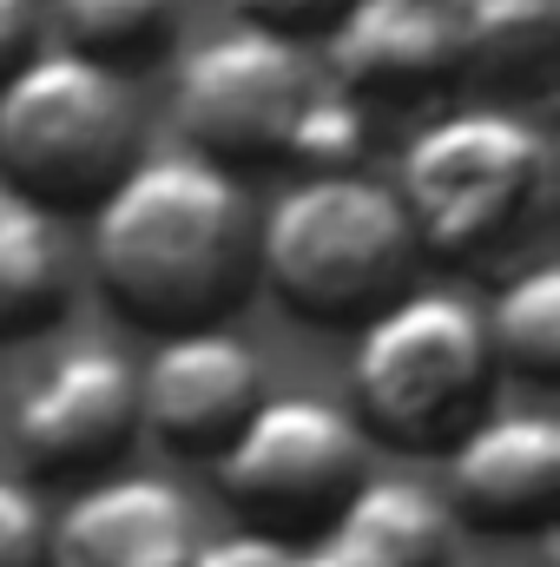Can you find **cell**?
I'll return each mask as SVG.
<instances>
[{
  "instance_id": "obj_1",
  "label": "cell",
  "mask_w": 560,
  "mask_h": 567,
  "mask_svg": "<svg viewBox=\"0 0 560 567\" xmlns=\"http://www.w3.org/2000/svg\"><path fill=\"white\" fill-rule=\"evenodd\" d=\"M93 278L145 330H211L258 284V205L198 152L133 158L93 198Z\"/></svg>"
},
{
  "instance_id": "obj_2",
  "label": "cell",
  "mask_w": 560,
  "mask_h": 567,
  "mask_svg": "<svg viewBox=\"0 0 560 567\" xmlns=\"http://www.w3.org/2000/svg\"><path fill=\"white\" fill-rule=\"evenodd\" d=\"M416 231L390 178L303 172L258 212V278L310 323H363L416 278Z\"/></svg>"
},
{
  "instance_id": "obj_3",
  "label": "cell",
  "mask_w": 560,
  "mask_h": 567,
  "mask_svg": "<svg viewBox=\"0 0 560 567\" xmlns=\"http://www.w3.org/2000/svg\"><path fill=\"white\" fill-rule=\"evenodd\" d=\"M554 192V145L515 106H455L403 145V218L416 251L495 258L535 231Z\"/></svg>"
},
{
  "instance_id": "obj_4",
  "label": "cell",
  "mask_w": 560,
  "mask_h": 567,
  "mask_svg": "<svg viewBox=\"0 0 560 567\" xmlns=\"http://www.w3.org/2000/svg\"><path fill=\"white\" fill-rule=\"evenodd\" d=\"M139 158V106L120 66L33 47L0 80V172L46 212L93 205Z\"/></svg>"
},
{
  "instance_id": "obj_5",
  "label": "cell",
  "mask_w": 560,
  "mask_h": 567,
  "mask_svg": "<svg viewBox=\"0 0 560 567\" xmlns=\"http://www.w3.org/2000/svg\"><path fill=\"white\" fill-rule=\"evenodd\" d=\"M488 383H495V350L481 310L455 290H396L356 323L350 350L356 416L396 449L455 442L481 416Z\"/></svg>"
},
{
  "instance_id": "obj_6",
  "label": "cell",
  "mask_w": 560,
  "mask_h": 567,
  "mask_svg": "<svg viewBox=\"0 0 560 567\" xmlns=\"http://www.w3.org/2000/svg\"><path fill=\"white\" fill-rule=\"evenodd\" d=\"M211 475L245 528L310 542L363 482V423L323 396H265L211 455Z\"/></svg>"
},
{
  "instance_id": "obj_7",
  "label": "cell",
  "mask_w": 560,
  "mask_h": 567,
  "mask_svg": "<svg viewBox=\"0 0 560 567\" xmlns=\"http://www.w3.org/2000/svg\"><path fill=\"white\" fill-rule=\"evenodd\" d=\"M317 93V66L303 40L271 27H225L205 33L172 80V120L185 133V152L238 172V165H271L290 152L297 113Z\"/></svg>"
},
{
  "instance_id": "obj_8",
  "label": "cell",
  "mask_w": 560,
  "mask_h": 567,
  "mask_svg": "<svg viewBox=\"0 0 560 567\" xmlns=\"http://www.w3.org/2000/svg\"><path fill=\"white\" fill-rule=\"evenodd\" d=\"M139 435V370L106 350H60L13 403V449L33 475H93Z\"/></svg>"
},
{
  "instance_id": "obj_9",
  "label": "cell",
  "mask_w": 560,
  "mask_h": 567,
  "mask_svg": "<svg viewBox=\"0 0 560 567\" xmlns=\"http://www.w3.org/2000/svg\"><path fill=\"white\" fill-rule=\"evenodd\" d=\"M258 403H265V363L218 323L172 330L139 370V429H152L178 455L211 462Z\"/></svg>"
},
{
  "instance_id": "obj_10",
  "label": "cell",
  "mask_w": 560,
  "mask_h": 567,
  "mask_svg": "<svg viewBox=\"0 0 560 567\" xmlns=\"http://www.w3.org/2000/svg\"><path fill=\"white\" fill-rule=\"evenodd\" d=\"M448 515L501 535L548 528L560 515V423L541 410H495L448 449Z\"/></svg>"
},
{
  "instance_id": "obj_11",
  "label": "cell",
  "mask_w": 560,
  "mask_h": 567,
  "mask_svg": "<svg viewBox=\"0 0 560 567\" xmlns=\"http://www.w3.org/2000/svg\"><path fill=\"white\" fill-rule=\"evenodd\" d=\"M330 86L363 106H409L455 80L448 0H343L323 27Z\"/></svg>"
},
{
  "instance_id": "obj_12",
  "label": "cell",
  "mask_w": 560,
  "mask_h": 567,
  "mask_svg": "<svg viewBox=\"0 0 560 567\" xmlns=\"http://www.w3.org/2000/svg\"><path fill=\"white\" fill-rule=\"evenodd\" d=\"M191 508L158 475L86 482L46 522V567H191Z\"/></svg>"
},
{
  "instance_id": "obj_13",
  "label": "cell",
  "mask_w": 560,
  "mask_h": 567,
  "mask_svg": "<svg viewBox=\"0 0 560 567\" xmlns=\"http://www.w3.org/2000/svg\"><path fill=\"white\" fill-rule=\"evenodd\" d=\"M448 548L455 515L435 488L403 475H363L303 542V567H448Z\"/></svg>"
},
{
  "instance_id": "obj_14",
  "label": "cell",
  "mask_w": 560,
  "mask_h": 567,
  "mask_svg": "<svg viewBox=\"0 0 560 567\" xmlns=\"http://www.w3.org/2000/svg\"><path fill=\"white\" fill-rule=\"evenodd\" d=\"M455 73L488 93H548L560 66V0H448Z\"/></svg>"
},
{
  "instance_id": "obj_15",
  "label": "cell",
  "mask_w": 560,
  "mask_h": 567,
  "mask_svg": "<svg viewBox=\"0 0 560 567\" xmlns=\"http://www.w3.org/2000/svg\"><path fill=\"white\" fill-rule=\"evenodd\" d=\"M66 303V238L46 205L0 185V337L53 323Z\"/></svg>"
},
{
  "instance_id": "obj_16",
  "label": "cell",
  "mask_w": 560,
  "mask_h": 567,
  "mask_svg": "<svg viewBox=\"0 0 560 567\" xmlns=\"http://www.w3.org/2000/svg\"><path fill=\"white\" fill-rule=\"evenodd\" d=\"M495 370L515 377H554L560 370V265H528L495 290V303L481 310Z\"/></svg>"
},
{
  "instance_id": "obj_17",
  "label": "cell",
  "mask_w": 560,
  "mask_h": 567,
  "mask_svg": "<svg viewBox=\"0 0 560 567\" xmlns=\"http://www.w3.org/2000/svg\"><path fill=\"white\" fill-rule=\"evenodd\" d=\"M53 20H60V47L120 66L172 33V0H53Z\"/></svg>"
},
{
  "instance_id": "obj_18",
  "label": "cell",
  "mask_w": 560,
  "mask_h": 567,
  "mask_svg": "<svg viewBox=\"0 0 560 567\" xmlns=\"http://www.w3.org/2000/svg\"><path fill=\"white\" fill-rule=\"evenodd\" d=\"M363 152H370V106L350 100L343 86H323L317 80V93L297 113V133H290V152L283 158L303 165V172H356Z\"/></svg>"
},
{
  "instance_id": "obj_19",
  "label": "cell",
  "mask_w": 560,
  "mask_h": 567,
  "mask_svg": "<svg viewBox=\"0 0 560 567\" xmlns=\"http://www.w3.org/2000/svg\"><path fill=\"white\" fill-rule=\"evenodd\" d=\"M0 567H46V508L33 488L0 475Z\"/></svg>"
},
{
  "instance_id": "obj_20",
  "label": "cell",
  "mask_w": 560,
  "mask_h": 567,
  "mask_svg": "<svg viewBox=\"0 0 560 567\" xmlns=\"http://www.w3.org/2000/svg\"><path fill=\"white\" fill-rule=\"evenodd\" d=\"M191 567H303V548L283 535H265V528H238L225 542H205Z\"/></svg>"
},
{
  "instance_id": "obj_21",
  "label": "cell",
  "mask_w": 560,
  "mask_h": 567,
  "mask_svg": "<svg viewBox=\"0 0 560 567\" xmlns=\"http://www.w3.org/2000/svg\"><path fill=\"white\" fill-rule=\"evenodd\" d=\"M238 13H245L251 27H271V33L303 40V33H323V27L343 13V0H238Z\"/></svg>"
},
{
  "instance_id": "obj_22",
  "label": "cell",
  "mask_w": 560,
  "mask_h": 567,
  "mask_svg": "<svg viewBox=\"0 0 560 567\" xmlns=\"http://www.w3.org/2000/svg\"><path fill=\"white\" fill-rule=\"evenodd\" d=\"M40 47V7L33 0H0V80Z\"/></svg>"
},
{
  "instance_id": "obj_23",
  "label": "cell",
  "mask_w": 560,
  "mask_h": 567,
  "mask_svg": "<svg viewBox=\"0 0 560 567\" xmlns=\"http://www.w3.org/2000/svg\"><path fill=\"white\" fill-rule=\"evenodd\" d=\"M448 567H455V561H448Z\"/></svg>"
}]
</instances>
